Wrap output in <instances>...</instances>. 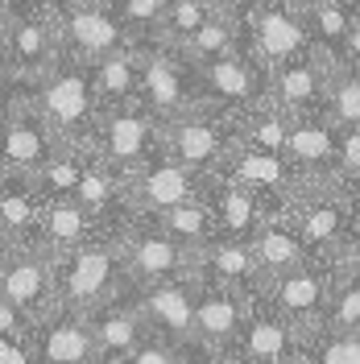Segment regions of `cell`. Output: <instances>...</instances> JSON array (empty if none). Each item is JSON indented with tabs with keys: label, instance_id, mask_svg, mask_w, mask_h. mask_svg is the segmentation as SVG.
Here are the masks:
<instances>
[{
	"label": "cell",
	"instance_id": "7bdbcfd3",
	"mask_svg": "<svg viewBox=\"0 0 360 364\" xmlns=\"http://www.w3.org/2000/svg\"><path fill=\"white\" fill-rule=\"evenodd\" d=\"M0 364H38V356H33V343L0 336Z\"/></svg>",
	"mask_w": 360,
	"mask_h": 364
},
{
	"label": "cell",
	"instance_id": "2e32d148",
	"mask_svg": "<svg viewBox=\"0 0 360 364\" xmlns=\"http://www.w3.org/2000/svg\"><path fill=\"white\" fill-rule=\"evenodd\" d=\"M248 315V294L228 290L216 282H199V298H195V348L203 356H228L240 348V331H245Z\"/></svg>",
	"mask_w": 360,
	"mask_h": 364
},
{
	"label": "cell",
	"instance_id": "9c48e42d",
	"mask_svg": "<svg viewBox=\"0 0 360 364\" xmlns=\"http://www.w3.org/2000/svg\"><path fill=\"white\" fill-rule=\"evenodd\" d=\"M120 257H125V273H129L133 290L195 277V252L179 245L158 220H133L125 228L120 232Z\"/></svg>",
	"mask_w": 360,
	"mask_h": 364
},
{
	"label": "cell",
	"instance_id": "277c9868",
	"mask_svg": "<svg viewBox=\"0 0 360 364\" xmlns=\"http://www.w3.org/2000/svg\"><path fill=\"white\" fill-rule=\"evenodd\" d=\"M286 215L298 228L307 252L315 261H327V265L336 261V252L356 236V228H360L356 199L339 182H332V186H302L294 195V203L286 207Z\"/></svg>",
	"mask_w": 360,
	"mask_h": 364
},
{
	"label": "cell",
	"instance_id": "ac0fdd59",
	"mask_svg": "<svg viewBox=\"0 0 360 364\" xmlns=\"http://www.w3.org/2000/svg\"><path fill=\"white\" fill-rule=\"evenodd\" d=\"M236 356L245 364H298L302 360V336L270 306L265 290L248 294V315L240 331Z\"/></svg>",
	"mask_w": 360,
	"mask_h": 364
},
{
	"label": "cell",
	"instance_id": "8992f818",
	"mask_svg": "<svg viewBox=\"0 0 360 364\" xmlns=\"http://www.w3.org/2000/svg\"><path fill=\"white\" fill-rule=\"evenodd\" d=\"M91 154L129 178L133 170H141L149 158L162 154V120L141 100L108 108L100 112V124L91 133Z\"/></svg>",
	"mask_w": 360,
	"mask_h": 364
},
{
	"label": "cell",
	"instance_id": "ffe728a7",
	"mask_svg": "<svg viewBox=\"0 0 360 364\" xmlns=\"http://www.w3.org/2000/svg\"><path fill=\"white\" fill-rule=\"evenodd\" d=\"M33 356L38 364H100L95 336H91V318L75 306H54L42 318H33Z\"/></svg>",
	"mask_w": 360,
	"mask_h": 364
},
{
	"label": "cell",
	"instance_id": "30bf717a",
	"mask_svg": "<svg viewBox=\"0 0 360 364\" xmlns=\"http://www.w3.org/2000/svg\"><path fill=\"white\" fill-rule=\"evenodd\" d=\"M199 195H207V178L195 174V170H186L170 154L149 158L141 170H133L125 178V199H129V211L137 220H158V215L191 203Z\"/></svg>",
	"mask_w": 360,
	"mask_h": 364
},
{
	"label": "cell",
	"instance_id": "d6a6232c",
	"mask_svg": "<svg viewBox=\"0 0 360 364\" xmlns=\"http://www.w3.org/2000/svg\"><path fill=\"white\" fill-rule=\"evenodd\" d=\"M240 42H245V38H240V17H232V13H211V17L199 25V33L182 46V54H186L195 67H203V63L220 58L228 50H236Z\"/></svg>",
	"mask_w": 360,
	"mask_h": 364
},
{
	"label": "cell",
	"instance_id": "e0dca14e",
	"mask_svg": "<svg viewBox=\"0 0 360 364\" xmlns=\"http://www.w3.org/2000/svg\"><path fill=\"white\" fill-rule=\"evenodd\" d=\"M336 154H339V129L323 112L290 116L286 158L294 166L298 191L302 186H332L336 182Z\"/></svg>",
	"mask_w": 360,
	"mask_h": 364
},
{
	"label": "cell",
	"instance_id": "1f68e13d",
	"mask_svg": "<svg viewBox=\"0 0 360 364\" xmlns=\"http://www.w3.org/2000/svg\"><path fill=\"white\" fill-rule=\"evenodd\" d=\"M323 116L336 129H360V67H332L327 70Z\"/></svg>",
	"mask_w": 360,
	"mask_h": 364
},
{
	"label": "cell",
	"instance_id": "484cf974",
	"mask_svg": "<svg viewBox=\"0 0 360 364\" xmlns=\"http://www.w3.org/2000/svg\"><path fill=\"white\" fill-rule=\"evenodd\" d=\"M253 257H257V265H261V277L273 282V277H282V273H294L298 265H307V261H315L307 245H302V236H298V228L290 224V215L286 211H273L261 220V228L253 232Z\"/></svg>",
	"mask_w": 360,
	"mask_h": 364
},
{
	"label": "cell",
	"instance_id": "4fadbf2b",
	"mask_svg": "<svg viewBox=\"0 0 360 364\" xmlns=\"http://www.w3.org/2000/svg\"><path fill=\"white\" fill-rule=\"evenodd\" d=\"M63 33H58V17L54 13H13V29L9 42L0 50V67L9 70L17 83H38L63 58Z\"/></svg>",
	"mask_w": 360,
	"mask_h": 364
},
{
	"label": "cell",
	"instance_id": "f907efd6",
	"mask_svg": "<svg viewBox=\"0 0 360 364\" xmlns=\"http://www.w3.org/2000/svg\"><path fill=\"white\" fill-rule=\"evenodd\" d=\"M207 364H245V360H240L236 352H228V356H211V360H207Z\"/></svg>",
	"mask_w": 360,
	"mask_h": 364
},
{
	"label": "cell",
	"instance_id": "e575fe53",
	"mask_svg": "<svg viewBox=\"0 0 360 364\" xmlns=\"http://www.w3.org/2000/svg\"><path fill=\"white\" fill-rule=\"evenodd\" d=\"M88 161H91L88 145H63L54 158L46 161L42 174H38L42 195H46V199H67V195H75V186H79V178H83Z\"/></svg>",
	"mask_w": 360,
	"mask_h": 364
},
{
	"label": "cell",
	"instance_id": "74e56055",
	"mask_svg": "<svg viewBox=\"0 0 360 364\" xmlns=\"http://www.w3.org/2000/svg\"><path fill=\"white\" fill-rule=\"evenodd\" d=\"M166 9H170V0H120L116 4V17L133 33V42H154L162 33Z\"/></svg>",
	"mask_w": 360,
	"mask_h": 364
},
{
	"label": "cell",
	"instance_id": "60d3db41",
	"mask_svg": "<svg viewBox=\"0 0 360 364\" xmlns=\"http://www.w3.org/2000/svg\"><path fill=\"white\" fill-rule=\"evenodd\" d=\"M336 182L339 186H356L360 182V129H339Z\"/></svg>",
	"mask_w": 360,
	"mask_h": 364
},
{
	"label": "cell",
	"instance_id": "816d5d0a",
	"mask_svg": "<svg viewBox=\"0 0 360 364\" xmlns=\"http://www.w3.org/2000/svg\"><path fill=\"white\" fill-rule=\"evenodd\" d=\"M348 191H352V199H356V211H360V182H356V186H348Z\"/></svg>",
	"mask_w": 360,
	"mask_h": 364
},
{
	"label": "cell",
	"instance_id": "c3c4849f",
	"mask_svg": "<svg viewBox=\"0 0 360 364\" xmlns=\"http://www.w3.org/2000/svg\"><path fill=\"white\" fill-rule=\"evenodd\" d=\"M207 4H211L216 13H232V17H240V13H245V4H248V0H207Z\"/></svg>",
	"mask_w": 360,
	"mask_h": 364
},
{
	"label": "cell",
	"instance_id": "7402d4cb",
	"mask_svg": "<svg viewBox=\"0 0 360 364\" xmlns=\"http://www.w3.org/2000/svg\"><path fill=\"white\" fill-rule=\"evenodd\" d=\"M91 336H95V352H100V364H125L141 343L149 340V323L141 315V302H137V290H125L120 298L104 302L91 311Z\"/></svg>",
	"mask_w": 360,
	"mask_h": 364
},
{
	"label": "cell",
	"instance_id": "7c38bea8",
	"mask_svg": "<svg viewBox=\"0 0 360 364\" xmlns=\"http://www.w3.org/2000/svg\"><path fill=\"white\" fill-rule=\"evenodd\" d=\"M0 294L29 318L58 306V257L46 245H17L0 261Z\"/></svg>",
	"mask_w": 360,
	"mask_h": 364
},
{
	"label": "cell",
	"instance_id": "f5cc1de1",
	"mask_svg": "<svg viewBox=\"0 0 360 364\" xmlns=\"http://www.w3.org/2000/svg\"><path fill=\"white\" fill-rule=\"evenodd\" d=\"M294 9H307V4H315V0H290Z\"/></svg>",
	"mask_w": 360,
	"mask_h": 364
},
{
	"label": "cell",
	"instance_id": "db71d44e",
	"mask_svg": "<svg viewBox=\"0 0 360 364\" xmlns=\"http://www.w3.org/2000/svg\"><path fill=\"white\" fill-rule=\"evenodd\" d=\"M95 4H108V9H116V4H120V0H95Z\"/></svg>",
	"mask_w": 360,
	"mask_h": 364
},
{
	"label": "cell",
	"instance_id": "681fc988",
	"mask_svg": "<svg viewBox=\"0 0 360 364\" xmlns=\"http://www.w3.org/2000/svg\"><path fill=\"white\" fill-rule=\"evenodd\" d=\"M9 252H13V240H9V232H4V228H0V261H4V257H9Z\"/></svg>",
	"mask_w": 360,
	"mask_h": 364
},
{
	"label": "cell",
	"instance_id": "9f6ffc18",
	"mask_svg": "<svg viewBox=\"0 0 360 364\" xmlns=\"http://www.w3.org/2000/svg\"><path fill=\"white\" fill-rule=\"evenodd\" d=\"M298 364H307V360H298Z\"/></svg>",
	"mask_w": 360,
	"mask_h": 364
},
{
	"label": "cell",
	"instance_id": "8fae6325",
	"mask_svg": "<svg viewBox=\"0 0 360 364\" xmlns=\"http://www.w3.org/2000/svg\"><path fill=\"white\" fill-rule=\"evenodd\" d=\"M199 83H203V100L232 116H245L270 100V70L248 54L245 42L220 54V58H211V63H203Z\"/></svg>",
	"mask_w": 360,
	"mask_h": 364
},
{
	"label": "cell",
	"instance_id": "7dc6e473",
	"mask_svg": "<svg viewBox=\"0 0 360 364\" xmlns=\"http://www.w3.org/2000/svg\"><path fill=\"white\" fill-rule=\"evenodd\" d=\"M9 29H13V9H9V0H0V50L9 42Z\"/></svg>",
	"mask_w": 360,
	"mask_h": 364
},
{
	"label": "cell",
	"instance_id": "d590c367",
	"mask_svg": "<svg viewBox=\"0 0 360 364\" xmlns=\"http://www.w3.org/2000/svg\"><path fill=\"white\" fill-rule=\"evenodd\" d=\"M302 360L307 364H360V331L315 327L311 336H302Z\"/></svg>",
	"mask_w": 360,
	"mask_h": 364
},
{
	"label": "cell",
	"instance_id": "7a4b0ae2",
	"mask_svg": "<svg viewBox=\"0 0 360 364\" xmlns=\"http://www.w3.org/2000/svg\"><path fill=\"white\" fill-rule=\"evenodd\" d=\"M33 95H38L46 120H50V129L63 145H88L91 149V133H95L104 108L95 100V83H91L88 63L63 54L58 67L33 83Z\"/></svg>",
	"mask_w": 360,
	"mask_h": 364
},
{
	"label": "cell",
	"instance_id": "603a6c76",
	"mask_svg": "<svg viewBox=\"0 0 360 364\" xmlns=\"http://www.w3.org/2000/svg\"><path fill=\"white\" fill-rule=\"evenodd\" d=\"M327 70H332V63H327L319 50L298 54L290 63H282L277 70H270V100L286 116L323 112V100H327Z\"/></svg>",
	"mask_w": 360,
	"mask_h": 364
},
{
	"label": "cell",
	"instance_id": "3957f363",
	"mask_svg": "<svg viewBox=\"0 0 360 364\" xmlns=\"http://www.w3.org/2000/svg\"><path fill=\"white\" fill-rule=\"evenodd\" d=\"M129 286L125 257H120V236H100L83 249L58 257V302L91 315L95 306L120 298Z\"/></svg>",
	"mask_w": 360,
	"mask_h": 364
},
{
	"label": "cell",
	"instance_id": "cb8c5ba5",
	"mask_svg": "<svg viewBox=\"0 0 360 364\" xmlns=\"http://www.w3.org/2000/svg\"><path fill=\"white\" fill-rule=\"evenodd\" d=\"M195 277L228 286V290H240V294H253V290L265 286L261 265L253 257V245L248 240H232V236H216L207 249L195 252Z\"/></svg>",
	"mask_w": 360,
	"mask_h": 364
},
{
	"label": "cell",
	"instance_id": "83f0119b",
	"mask_svg": "<svg viewBox=\"0 0 360 364\" xmlns=\"http://www.w3.org/2000/svg\"><path fill=\"white\" fill-rule=\"evenodd\" d=\"M100 236H104V228L95 224V215H91L79 199H70V195L67 199H46L38 240H42L54 257H67V252L83 249V245L100 240Z\"/></svg>",
	"mask_w": 360,
	"mask_h": 364
},
{
	"label": "cell",
	"instance_id": "6f0895ef",
	"mask_svg": "<svg viewBox=\"0 0 360 364\" xmlns=\"http://www.w3.org/2000/svg\"><path fill=\"white\" fill-rule=\"evenodd\" d=\"M203 364H207V360H203Z\"/></svg>",
	"mask_w": 360,
	"mask_h": 364
},
{
	"label": "cell",
	"instance_id": "6da1fadb",
	"mask_svg": "<svg viewBox=\"0 0 360 364\" xmlns=\"http://www.w3.org/2000/svg\"><path fill=\"white\" fill-rule=\"evenodd\" d=\"M236 145H240V116L224 112L207 100L174 120H162V154H170L203 178H211L232 158Z\"/></svg>",
	"mask_w": 360,
	"mask_h": 364
},
{
	"label": "cell",
	"instance_id": "8d00e7d4",
	"mask_svg": "<svg viewBox=\"0 0 360 364\" xmlns=\"http://www.w3.org/2000/svg\"><path fill=\"white\" fill-rule=\"evenodd\" d=\"M216 9L207 4V0H170V9H166V21H162V42H170V46H186L195 33H199V25L211 17Z\"/></svg>",
	"mask_w": 360,
	"mask_h": 364
},
{
	"label": "cell",
	"instance_id": "d4e9b609",
	"mask_svg": "<svg viewBox=\"0 0 360 364\" xmlns=\"http://www.w3.org/2000/svg\"><path fill=\"white\" fill-rule=\"evenodd\" d=\"M42 211H46V195L38 178L29 174H0V228L9 232L13 249L17 245H42Z\"/></svg>",
	"mask_w": 360,
	"mask_h": 364
},
{
	"label": "cell",
	"instance_id": "bcb514c9",
	"mask_svg": "<svg viewBox=\"0 0 360 364\" xmlns=\"http://www.w3.org/2000/svg\"><path fill=\"white\" fill-rule=\"evenodd\" d=\"M344 67H360V13L352 9V33H348V63Z\"/></svg>",
	"mask_w": 360,
	"mask_h": 364
},
{
	"label": "cell",
	"instance_id": "ab89813d",
	"mask_svg": "<svg viewBox=\"0 0 360 364\" xmlns=\"http://www.w3.org/2000/svg\"><path fill=\"white\" fill-rule=\"evenodd\" d=\"M125 364H203V356L195 348H182V343H170L162 336H149Z\"/></svg>",
	"mask_w": 360,
	"mask_h": 364
},
{
	"label": "cell",
	"instance_id": "f35d334b",
	"mask_svg": "<svg viewBox=\"0 0 360 364\" xmlns=\"http://www.w3.org/2000/svg\"><path fill=\"white\" fill-rule=\"evenodd\" d=\"M323 327H332V331H360V282L336 277L327 311H323Z\"/></svg>",
	"mask_w": 360,
	"mask_h": 364
},
{
	"label": "cell",
	"instance_id": "5b68a950",
	"mask_svg": "<svg viewBox=\"0 0 360 364\" xmlns=\"http://www.w3.org/2000/svg\"><path fill=\"white\" fill-rule=\"evenodd\" d=\"M158 120H174V116L191 112L203 104V83L199 67L182 54L179 46L162 42H141V95H137Z\"/></svg>",
	"mask_w": 360,
	"mask_h": 364
},
{
	"label": "cell",
	"instance_id": "9a60e30c",
	"mask_svg": "<svg viewBox=\"0 0 360 364\" xmlns=\"http://www.w3.org/2000/svg\"><path fill=\"white\" fill-rule=\"evenodd\" d=\"M58 33H63V50L79 63H100L116 50L133 46V33L125 29V21L116 17V9L95 4V0H70L58 13Z\"/></svg>",
	"mask_w": 360,
	"mask_h": 364
},
{
	"label": "cell",
	"instance_id": "f6af8a7d",
	"mask_svg": "<svg viewBox=\"0 0 360 364\" xmlns=\"http://www.w3.org/2000/svg\"><path fill=\"white\" fill-rule=\"evenodd\" d=\"M63 4H70V0H9L13 13H58Z\"/></svg>",
	"mask_w": 360,
	"mask_h": 364
},
{
	"label": "cell",
	"instance_id": "b9f144b4",
	"mask_svg": "<svg viewBox=\"0 0 360 364\" xmlns=\"http://www.w3.org/2000/svg\"><path fill=\"white\" fill-rule=\"evenodd\" d=\"M332 273H336V277H352V282H360V228H356V236L336 252Z\"/></svg>",
	"mask_w": 360,
	"mask_h": 364
},
{
	"label": "cell",
	"instance_id": "5bb4252c",
	"mask_svg": "<svg viewBox=\"0 0 360 364\" xmlns=\"http://www.w3.org/2000/svg\"><path fill=\"white\" fill-rule=\"evenodd\" d=\"M336 286V273L327 261H307L294 273H282L265 282L261 290L270 298V306L290 323L298 336H311L315 327H323V311H327V298Z\"/></svg>",
	"mask_w": 360,
	"mask_h": 364
},
{
	"label": "cell",
	"instance_id": "52a82bcc",
	"mask_svg": "<svg viewBox=\"0 0 360 364\" xmlns=\"http://www.w3.org/2000/svg\"><path fill=\"white\" fill-rule=\"evenodd\" d=\"M240 38L265 70H277L282 63L311 50L307 13L294 9L290 0H248L240 13Z\"/></svg>",
	"mask_w": 360,
	"mask_h": 364
},
{
	"label": "cell",
	"instance_id": "4316f807",
	"mask_svg": "<svg viewBox=\"0 0 360 364\" xmlns=\"http://www.w3.org/2000/svg\"><path fill=\"white\" fill-rule=\"evenodd\" d=\"M207 199L216 207L220 236H232V240H253V232H257L261 220L270 215L265 203L248 191L245 182L228 178V174H211V178H207Z\"/></svg>",
	"mask_w": 360,
	"mask_h": 364
},
{
	"label": "cell",
	"instance_id": "f546056e",
	"mask_svg": "<svg viewBox=\"0 0 360 364\" xmlns=\"http://www.w3.org/2000/svg\"><path fill=\"white\" fill-rule=\"evenodd\" d=\"M311 29V50H319L332 67L348 63V33H352V9L344 0H315L302 9Z\"/></svg>",
	"mask_w": 360,
	"mask_h": 364
},
{
	"label": "cell",
	"instance_id": "ee69618b",
	"mask_svg": "<svg viewBox=\"0 0 360 364\" xmlns=\"http://www.w3.org/2000/svg\"><path fill=\"white\" fill-rule=\"evenodd\" d=\"M17 79L9 75V70L0 67V129H4V120H9V108H13V95H17Z\"/></svg>",
	"mask_w": 360,
	"mask_h": 364
},
{
	"label": "cell",
	"instance_id": "d6986e66",
	"mask_svg": "<svg viewBox=\"0 0 360 364\" xmlns=\"http://www.w3.org/2000/svg\"><path fill=\"white\" fill-rule=\"evenodd\" d=\"M216 174H228V178L245 182L248 191L265 203V211H286L298 195V178H294V166L286 154H265V149H253V145H236L232 158L216 170Z\"/></svg>",
	"mask_w": 360,
	"mask_h": 364
},
{
	"label": "cell",
	"instance_id": "ba28073f",
	"mask_svg": "<svg viewBox=\"0 0 360 364\" xmlns=\"http://www.w3.org/2000/svg\"><path fill=\"white\" fill-rule=\"evenodd\" d=\"M58 149H63V141L54 136L33 87L21 83L17 95H13L9 120L0 129V174H29V178H38L46 170V161L54 158Z\"/></svg>",
	"mask_w": 360,
	"mask_h": 364
},
{
	"label": "cell",
	"instance_id": "11a10c76",
	"mask_svg": "<svg viewBox=\"0 0 360 364\" xmlns=\"http://www.w3.org/2000/svg\"><path fill=\"white\" fill-rule=\"evenodd\" d=\"M344 4H348V9H356V13H360V0H344Z\"/></svg>",
	"mask_w": 360,
	"mask_h": 364
},
{
	"label": "cell",
	"instance_id": "4dcf8cb0",
	"mask_svg": "<svg viewBox=\"0 0 360 364\" xmlns=\"http://www.w3.org/2000/svg\"><path fill=\"white\" fill-rule=\"evenodd\" d=\"M158 224L166 228L179 245H186L191 252L207 249V245L220 236V220H216V207H211L207 195H199V199H191V203H182V207H174V211L158 215Z\"/></svg>",
	"mask_w": 360,
	"mask_h": 364
},
{
	"label": "cell",
	"instance_id": "836d02e7",
	"mask_svg": "<svg viewBox=\"0 0 360 364\" xmlns=\"http://www.w3.org/2000/svg\"><path fill=\"white\" fill-rule=\"evenodd\" d=\"M286 133H290V116L282 112L273 100L257 104L253 112L240 116V141L265 154H286Z\"/></svg>",
	"mask_w": 360,
	"mask_h": 364
},
{
	"label": "cell",
	"instance_id": "44dd1931",
	"mask_svg": "<svg viewBox=\"0 0 360 364\" xmlns=\"http://www.w3.org/2000/svg\"><path fill=\"white\" fill-rule=\"evenodd\" d=\"M195 298H199V277H179V282H158V286L137 290L149 331L170 343H182V348H195Z\"/></svg>",
	"mask_w": 360,
	"mask_h": 364
},
{
	"label": "cell",
	"instance_id": "f1b7e54d",
	"mask_svg": "<svg viewBox=\"0 0 360 364\" xmlns=\"http://www.w3.org/2000/svg\"><path fill=\"white\" fill-rule=\"evenodd\" d=\"M91 83H95V100L104 112L120 108V104H133L141 95V42L91 63Z\"/></svg>",
	"mask_w": 360,
	"mask_h": 364
}]
</instances>
